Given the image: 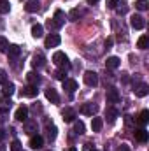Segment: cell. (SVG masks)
<instances>
[{"mask_svg": "<svg viewBox=\"0 0 149 151\" xmlns=\"http://www.w3.org/2000/svg\"><path fill=\"white\" fill-rule=\"evenodd\" d=\"M137 121H139V125H140V127H146V125H148V121H149V111H148V109L140 111L139 118H137Z\"/></svg>", "mask_w": 149, "mask_h": 151, "instance_id": "cell-21", "label": "cell"}, {"mask_svg": "<svg viewBox=\"0 0 149 151\" xmlns=\"http://www.w3.org/2000/svg\"><path fill=\"white\" fill-rule=\"evenodd\" d=\"M117 116H119V113H117V111H116L114 107H109V109L105 111V118H107V119H109L111 123H114V121L117 119Z\"/></svg>", "mask_w": 149, "mask_h": 151, "instance_id": "cell-26", "label": "cell"}, {"mask_svg": "<svg viewBox=\"0 0 149 151\" xmlns=\"http://www.w3.org/2000/svg\"><path fill=\"white\" fill-rule=\"evenodd\" d=\"M53 76H54V79H58V81H65V79H67V77H65V76H67V70H62V69H60V70H56Z\"/></svg>", "mask_w": 149, "mask_h": 151, "instance_id": "cell-35", "label": "cell"}, {"mask_svg": "<svg viewBox=\"0 0 149 151\" xmlns=\"http://www.w3.org/2000/svg\"><path fill=\"white\" fill-rule=\"evenodd\" d=\"M79 16H81L79 9H72V11L69 12V19H70V21H77V19H79Z\"/></svg>", "mask_w": 149, "mask_h": 151, "instance_id": "cell-34", "label": "cell"}, {"mask_svg": "<svg viewBox=\"0 0 149 151\" xmlns=\"http://www.w3.org/2000/svg\"><path fill=\"white\" fill-rule=\"evenodd\" d=\"M93 150H95V148H93L90 142H88V144H84V148H82V151H93Z\"/></svg>", "mask_w": 149, "mask_h": 151, "instance_id": "cell-42", "label": "cell"}, {"mask_svg": "<svg viewBox=\"0 0 149 151\" xmlns=\"http://www.w3.org/2000/svg\"><path fill=\"white\" fill-rule=\"evenodd\" d=\"M44 63H46V58H44L40 53L34 56V62H32V65H34L35 69H40V67H44Z\"/></svg>", "mask_w": 149, "mask_h": 151, "instance_id": "cell-25", "label": "cell"}, {"mask_svg": "<svg viewBox=\"0 0 149 151\" xmlns=\"http://www.w3.org/2000/svg\"><path fill=\"white\" fill-rule=\"evenodd\" d=\"M74 132L75 134H79V135L84 134V123H82V121H79V119L74 121Z\"/></svg>", "mask_w": 149, "mask_h": 151, "instance_id": "cell-32", "label": "cell"}, {"mask_svg": "<svg viewBox=\"0 0 149 151\" xmlns=\"http://www.w3.org/2000/svg\"><path fill=\"white\" fill-rule=\"evenodd\" d=\"M39 95V90L35 84H28V86H25L23 88V91H21V97H28V99H34V97H37Z\"/></svg>", "mask_w": 149, "mask_h": 151, "instance_id": "cell-9", "label": "cell"}, {"mask_svg": "<svg viewBox=\"0 0 149 151\" xmlns=\"http://www.w3.org/2000/svg\"><path fill=\"white\" fill-rule=\"evenodd\" d=\"M14 91H16L14 83H4V88H2V95L4 97H12Z\"/></svg>", "mask_w": 149, "mask_h": 151, "instance_id": "cell-16", "label": "cell"}, {"mask_svg": "<svg viewBox=\"0 0 149 151\" xmlns=\"http://www.w3.org/2000/svg\"><path fill=\"white\" fill-rule=\"evenodd\" d=\"M135 139H137L139 142H148V139H149L148 130H146V128H137V130H135Z\"/></svg>", "mask_w": 149, "mask_h": 151, "instance_id": "cell-17", "label": "cell"}, {"mask_svg": "<svg viewBox=\"0 0 149 151\" xmlns=\"http://www.w3.org/2000/svg\"><path fill=\"white\" fill-rule=\"evenodd\" d=\"M4 139H5V130H4V128H0V142H2Z\"/></svg>", "mask_w": 149, "mask_h": 151, "instance_id": "cell-44", "label": "cell"}, {"mask_svg": "<svg viewBox=\"0 0 149 151\" xmlns=\"http://www.w3.org/2000/svg\"><path fill=\"white\" fill-rule=\"evenodd\" d=\"M53 63H54L56 67H60L62 70H69V69H70V60H69V56H67L63 51H56V53L53 55Z\"/></svg>", "mask_w": 149, "mask_h": 151, "instance_id": "cell-1", "label": "cell"}, {"mask_svg": "<svg viewBox=\"0 0 149 151\" xmlns=\"http://www.w3.org/2000/svg\"><path fill=\"white\" fill-rule=\"evenodd\" d=\"M0 83H2V84L7 83V74H5V70H0Z\"/></svg>", "mask_w": 149, "mask_h": 151, "instance_id": "cell-39", "label": "cell"}, {"mask_svg": "<svg viewBox=\"0 0 149 151\" xmlns=\"http://www.w3.org/2000/svg\"><path fill=\"white\" fill-rule=\"evenodd\" d=\"M62 116H63V121H67V123H74L75 121V111L70 109V107H67V109L62 113Z\"/></svg>", "mask_w": 149, "mask_h": 151, "instance_id": "cell-18", "label": "cell"}, {"mask_svg": "<svg viewBox=\"0 0 149 151\" xmlns=\"http://www.w3.org/2000/svg\"><path fill=\"white\" fill-rule=\"evenodd\" d=\"M7 47H9V40L0 35V53H7Z\"/></svg>", "mask_w": 149, "mask_h": 151, "instance_id": "cell-33", "label": "cell"}, {"mask_svg": "<svg viewBox=\"0 0 149 151\" xmlns=\"http://www.w3.org/2000/svg\"><path fill=\"white\" fill-rule=\"evenodd\" d=\"M46 99H47L51 104H58V102H60V95H58V91H56L54 88H47V90H46Z\"/></svg>", "mask_w": 149, "mask_h": 151, "instance_id": "cell-12", "label": "cell"}, {"mask_svg": "<svg viewBox=\"0 0 149 151\" xmlns=\"http://www.w3.org/2000/svg\"><path fill=\"white\" fill-rule=\"evenodd\" d=\"M82 79H84V83L88 84V86H97L98 84V74L97 72H93V70H86L84 76H82Z\"/></svg>", "mask_w": 149, "mask_h": 151, "instance_id": "cell-4", "label": "cell"}, {"mask_svg": "<svg viewBox=\"0 0 149 151\" xmlns=\"http://www.w3.org/2000/svg\"><path fill=\"white\" fill-rule=\"evenodd\" d=\"M62 83H63V90H67L69 93H74L75 90L79 88L75 79H65V81H62Z\"/></svg>", "mask_w": 149, "mask_h": 151, "instance_id": "cell-14", "label": "cell"}, {"mask_svg": "<svg viewBox=\"0 0 149 151\" xmlns=\"http://www.w3.org/2000/svg\"><path fill=\"white\" fill-rule=\"evenodd\" d=\"M148 7H149L148 0H137L135 2V9H139V11H148Z\"/></svg>", "mask_w": 149, "mask_h": 151, "instance_id": "cell-31", "label": "cell"}, {"mask_svg": "<svg viewBox=\"0 0 149 151\" xmlns=\"http://www.w3.org/2000/svg\"><path fill=\"white\" fill-rule=\"evenodd\" d=\"M121 5H123V7H116V12H117V14H125V12H126V5H125V4H121Z\"/></svg>", "mask_w": 149, "mask_h": 151, "instance_id": "cell-40", "label": "cell"}, {"mask_svg": "<svg viewBox=\"0 0 149 151\" xmlns=\"http://www.w3.org/2000/svg\"><path fill=\"white\" fill-rule=\"evenodd\" d=\"M125 123H126V125L130 127V125L133 123V121H132V116H126V118H125Z\"/></svg>", "mask_w": 149, "mask_h": 151, "instance_id": "cell-43", "label": "cell"}, {"mask_svg": "<svg viewBox=\"0 0 149 151\" xmlns=\"http://www.w3.org/2000/svg\"><path fill=\"white\" fill-rule=\"evenodd\" d=\"M130 25H132V28H135V30H142V28L146 27V19H144L140 14H133V16L130 18Z\"/></svg>", "mask_w": 149, "mask_h": 151, "instance_id": "cell-5", "label": "cell"}, {"mask_svg": "<svg viewBox=\"0 0 149 151\" xmlns=\"http://www.w3.org/2000/svg\"><path fill=\"white\" fill-rule=\"evenodd\" d=\"M119 65H121V60H119L117 56H109V58H107V62H105V67H107V69H111V70L117 69Z\"/></svg>", "mask_w": 149, "mask_h": 151, "instance_id": "cell-19", "label": "cell"}, {"mask_svg": "<svg viewBox=\"0 0 149 151\" xmlns=\"http://www.w3.org/2000/svg\"><path fill=\"white\" fill-rule=\"evenodd\" d=\"M112 44H114V40H112V37H109L107 40H105V47H107V49H111V47H112Z\"/></svg>", "mask_w": 149, "mask_h": 151, "instance_id": "cell-41", "label": "cell"}, {"mask_svg": "<svg viewBox=\"0 0 149 151\" xmlns=\"http://www.w3.org/2000/svg\"><path fill=\"white\" fill-rule=\"evenodd\" d=\"M119 151H130V148H128V146H126V144H123V146H121V148H119Z\"/></svg>", "mask_w": 149, "mask_h": 151, "instance_id": "cell-45", "label": "cell"}, {"mask_svg": "<svg viewBox=\"0 0 149 151\" xmlns=\"http://www.w3.org/2000/svg\"><path fill=\"white\" fill-rule=\"evenodd\" d=\"M102 127H104L102 118H97V116H95V118L91 119V130H93V132H100V130H102Z\"/></svg>", "mask_w": 149, "mask_h": 151, "instance_id": "cell-24", "label": "cell"}, {"mask_svg": "<svg viewBox=\"0 0 149 151\" xmlns=\"http://www.w3.org/2000/svg\"><path fill=\"white\" fill-rule=\"evenodd\" d=\"M133 91H135V95H137V97H146V95L149 93V86L146 84V83H139V84L135 86V90H133Z\"/></svg>", "mask_w": 149, "mask_h": 151, "instance_id": "cell-15", "label": "cell"}, {"mask_svg": "<svg viewBox=\"0 0 149 151\" xmlns=\"http://www.w3.org/2000/svg\"><path fill=\"white\" fill-rule=\"evenodd\" d=\"M119 4H117V0H107V7H111V9H116Z\"/></svg>", "mask_w": 149, "mask_h": 151, "instance_id": "cell-38", "label": "cell"}, {"mask_svg": "<svg viewBox=\"0 0 149 151\" xmlns=\"http://www.w3.org/2000/svg\"><path fill=\"white\" fill-rule=\"evenodd\" d=\"M105 99H107V102L109 104H117L119 100H121V95H119V91H117V88H107V91H105Z\"/></svg>", "mask_w": 149, "mask_h": 151, "instance_id": "cell-3", "label": "cell"}, {"mask_svg": "<svg viewBox=\"0 0 149 151\" xmlns=\"http://www.w3.org/2000/svg\"><path fill=\"white\" fill-rule=\"evenodd\" d=\"M69 151H77V150H75V148H69Z\"/></svg>", "mask_w": 149, "mask_h": 151, "instance_id": "cell-47", "label": "cell"}, {"mask_svg": "<svg viewBox=\"0 0 149 151\" xmlns=\"http://www.w3.org/2000/svg\"><path fill=\"white\" fill-rule=\"evenodd\" d=\"M39 9H40V4H39L37 0H30V2L25 5V11H27V12H37Z\"/></svg>", "mask_w": 149, "mask_h": 151, "instance_id": "cell-22", "label": "cell"}, {"mask_svg": "<svg viewBox=\"0 0 149 151\" xmlns=\"http://www.w3.org/2000/svg\"><path fill=\"white\" fill-rule=\"evenodd\" d=\"M23 123H25L23 128H25L27 134H30V135H35L37 134V121L35 119H25Z\"/></svg>", "mask_w": 149, "mask_h": 151, "instance_id": "cell-8", "label": "cell"}, {"mask_svg": "<svg viewBox=\"0 0 149 151\" xmlns=\"http://www.w3.org/2000/svg\"><path fill=\"white\" fill-rule=\"evenodd\" d=\"M11 107H12V100H11V97H4V95H2V99H0V109L9 111Z\"/></svg>", "mask_w": 149, "mask_h": 151, "instance_id": "cell-23", "label": "cell"}, {"mask_svg": "<svg viewBox=\"0 0 149 151\" xmlns=\"http://www.w3.org/2000/svg\"><path fill=\"white\" fill-rule=\"evenodd\" d=\"M60 42H62V39L58 34H49L44 40V46L46 47H56V46H60Z\"/></svg>", "mask_w": 149, "mask_h": 151, "instance_id": "cell-7", "label": "cell"}, {"mask_svg": "<svg viewBox=\"0 0 149 151\" xmlns=\"http://www.w3.org/2000/svg\"><path fill=\"white\" fill-rule=\"evenodd\" d=\"M148 46H149V37L148 35H140L139 40H137V47L139 49H148Z\"/></svg>", "mask_w": 149, "mask_h": 151, "instance_id": "cell-28", "label": "cell"}, {"mask_svg": "<svg viewBox=\"0 0 149 151\" xmlns=\"http://www.w3.org/2000/svg\"><path fill=\"white\" fill-rule=\"evenodd\" d=\"M7 53H9V58H16V56H19V53H21V47H19L18 44H9V47H7Z\"/></svg>", "mask_w": 149, "mask_h": 151, "instance_id": "cell-20", "label": "cell"}, {"mask_svg": "<svg viewBox=\"0 0 149 151\" xmlns=\"http://www.w3.org/2000/svg\"><path fill=\"white\" fill-rule=\"evenodd\" d=\"M56 135H58V128L53 123H46V137H47V141H54Z\"/></svg>", "mask_w": 149, "mask_h": 151, "instance_id": "cell-10", "label": "cell"}, {"mask_svg": "<svg viewBox=\"0 0 149 151\" xmlns=\"http://www.w3.org/2000/svg\"><path fill=\"white\" fill-rule=\"evenodd\" d=\"M27 81H28V84H35V86H37L39 83H40V77H39V74H35V72H28V74H27Z\"/></svg>", "mask_w": 149, "mask_h": 151, "instance_id": "cell-29", "label": "cell"}, {"mask_svg": "<svg viewBox=\"0 0 149 151\" xmlns=\"http://www.w3.org/2000/svg\"><path fill=\"white\" fill-rule=\"evenodd\" d=\"M11 11V2L9 0H0V14H7Z\"/></svg>", "mask_w": 149, "mask_h": 151, "instance_id": "cell-30", "label": "cell"}, {"mask_svg": "<svg viewBox=\"0 0 149 151\" xmlns=\"http://www.w3.org/2000/svg\"><path fill=\"white\" fill-rule=\"evenodd\" d=\"M97 111H98V106L93 104V102H86V104L81 106V113L86 114V116H95Z\"/></svg>", "mask_w": 149, "mask_h": 151, "instance_id": "cell-6", "label": "cell"}, {"mask_svg": "<svg viewBox=\"0 0 149 151\" xmlns=\"http://www.w3.org/2000/svg\"><path fill=\"white\" fill-rule=\"evenodd\" d=\"M14 118H16L18 121L28 119V107H27V106H19V107L16 109V113H14Z\"/></svg>", "mask_w": 149, "mask_h": 151, "instance_id": "cell-11", "label": "cell"}, {"mask_svg": "<svg viewBox=\"0 0 149 151\" xmlns=\"http://www.w3.org/2000/svg\"><path fill=\"white\" fill-rule=\"evenodd\" d=\"M42 144H44V137L42 135H32L30 137V148H34V150H40L42 148Z\"/></svg>", "mask_w": 149, "mask_h": 151, "instance_id": "cell-13", "label": "cell"}, {"mask_svg": "<svg viewBox=\"0 0 149 151\" xmlns=\"http://www.w3.org/2000/svg\"><path fill=\"white\" fill-rule=\"evenodd\" d=\"M7 116H9V111H4V109H0V123H4Z\"/></svg>", "mask_w": 149, "mask_h": 151, "instance_id": "cell-37", "label": "cell"}, {"mask_svg": "<svg viewBox=\"0 0 149 151\" xmlns=\"http://www.w3.org/2000/svg\"><path fill=\"white\" fill-rule=\"evenodd\" d=\"M11 151H21V142H19L18 139H14V141L11 142Z\"/></svg>", "mask_w": 149, "mask_h": 151, "instance_id": "cell-36", "label": "cell"}, {"mask_svg": "<svg viewBox=\"0 0 149 151\" xmlns=\"http://www.w3.org/2000/svg\"><path fill=\"white\" fill-rule=\"evenodd\" d=\"M86 2H88V4H91V5H93V4H97V2H100V0H86Z\"/></svg>", "mask_w": 149, "mask_h": 151, "instance_id": "cell-46", "label": "cell"}, {"mask_svg": "<svg viewBox=\"0 0 149 151\" xmlns=\"http://www.w3.org/2000/svg\"><path fill=\"white\" fill-rule=\"evenodd\" d=\"M93 151H97V150H93Z\"/></svg>", "mask_w": 149, "mask_h": 151, "instance_id": "cell-48", "label": "cell"}, {"mask_svg": "<svg viewBox=\"0 0 149 151\" xmlns=\"http://www.w3.org/2000/svg\"><path fill=\"white\" fill-rule=\"evenodd\" d=\"M32 35H34V37L35 39H39V37H42V35H44V27H42V25H34V27H32Z\"/></svg>", "mask_w": 149, "mask_h": 151, "instance_id": "cell-27", "label": "cell"}, {"mask_svg": "<svg viewBox=\"0 0 149 151\" xmlns=\"http://www.w3.org/2000/svg\"><path fill=\"white\" fill-rule=\"evenodd\" d=\"M65 18H67L65 12L58 9V11L54 12V18L47 21V27H49V28H62V27L65 25Z\"/></svg>", "mask_w": 149, "mask_h": 151, "instance_id": "cell-2", "label": "cell"}]
</instances>
